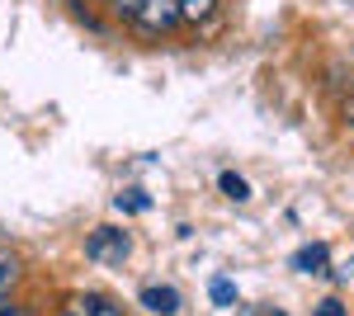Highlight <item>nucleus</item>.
I'll use <instances>...</instances> for the list:
<instances>
[{"mask_svg": "<svg viewBox=\"0 0 354 316\" xmlns=\"http://www.w3.org/2000/svg\"><path fill=\"white\" fill-rule=\"evenodd\" d=\"M133 28L147 33V38H165V33L185 28V19H180V0H142V10L133 15Z\"/></svg>", "mask_w": 354, "mask_h": 316, "instance_id": "obj_1", "label": "nucleus"}, {"mask_svg": "<svg viewBox=\"0 0 354 316\" xmlns=\"http://www.w3.org/2000/svg\"><path fill=\"white\" fill-rule=\"evenodd\" d=\"M133 255V236L123 232V227H95L90 236H85V260L95 264H123Z\"/></svg>", "mask_w": 354, "mask_h": 316, "instance_id": "obj_2", "label": "nucleus"}, {"mask_svg": "<svg viewBox=\"0 0 354 316\" xmlns=\"http://www.w3.org/2000/svg\"><path fill=\"white\" fill-rule=\"evenodd\" d=\"M62 316H123V307L113 302L109 292L85 288V292H71V297L62 302Z\"/></svg>", "mask_w": 354, "mask_h": 316, "instance_id": "obj_3", "label": "nucleus"}, {"mask_svg": "<svg viewBox=\"0 0 354 316\" xmlns=\"http://www.w3.org/2000/svg\"><path fill=\"white\" fill-rule=\"evenodd\" d=\"M137 297H142V307H147L151 316H175L180 312V292L170 288V284H147Z\"/></svg>", "mask_w": 354, "mask_h": 316, "instance_id": "obj_4", "label": "nucleus"}, {"mask_svg": "<svg viewBox=\"0 0 354 316\" xmlns=\"http://www.w3.org/2000/svg\"><path fill=\"white\" fill-rule=\"evenodd\" d=\"M222 10V0H180V19H185V28H203L213 24Z\"/></svg>", "mask_w": 354, "mask_h": 316, "instance_id": "obj_5", "label": "nucleus"}, {"mask_svg": "<svg viewBox=\"0 0 354 316\" xmlns=\"http://www.w3.org/2000/svg\"><path fill=\"white\" fill-rule=\"evenodd\" d=\"M326 264H330V250L322 245V241H312V245H302L298 255H293V269H298V274H322Z\"/></svg>", "mask_w": 354, "mask_h": 316, "instance_id": "obj_6", "label": "nucleus"}, {"mask_svg": "<svg viewBox=\"0 0 354 316\" xmlns=\"http://www.w3.org/2000/svg\"><path fill=\"white\" fill-rule=\"evenodd\" d=\"M19 274H24V260H19L10 245H0V292H15Z\"/></svg>", "mask_w": 354, "mask_h": 316, "instance_id": "obj_7", "label": "nucleus"}, {"mask_svg": "<svg viewBox=\"0 0 354 316\" xmlns=\"http://www.w3.org/2000/svg\"><path fill=\"white\" fill-rule=\"evenodd\" d=\"M218 189H222V198H232V203H245L250 198V180H245L241 170H222Z\"/></svg>", "mask_w": 354, "mask_h": 316, "instance_id": "obj_8", "label": "nucleus"}, {"mask_svg": "<svg viewBox=\"0 0 354 316\" xmlns=\"http://www.w3.org/2000/svg\"><path fill=\"white\" fill-rule=\"evenodd\" d=\"M208 297H213V307H236V284H232L227 274H218V279L208 284Z\"/></svg>", "mask_w": 354, "mask_h": 316, "instance_id": "obj_9", "label": "nucleus"}, {"mask_svg": "<svg viewBox=\"0 0 354 316\" xmlns=\"http://www.w3.org/2000/svg\"><path fill=\"white\" fill-rule=\"evenodd\" d=\"M113 208H118V212H147V208H151V198H147L142 189H123V194L113 198Z\"/></svg>", "mask_w": 354, "mask_h": 316, "instance_id": "obj_10", "label": "nucleus"}, {"mask_svg": "<svg viewBox=\"0 0 354 316\" xmlns=\"http://www.w3.org/2000/svg\"><path fill=\"white\" fill-rule=\"evenodd\" d=\"M104 5H109L113 19H123V24H133V15L142 10V0H104Z\"/></svg>", "mask_w": 354, "mask_h": 316, "instance_id": "obj_11", "label": "nucleus"}, {"mask_svg": "<svg viewBox=\"0 0 354 316\" xmlns=\"http://www.w3.org/2000/svg\"><path fill=\"white\" fill-rule=\"evenodd\" d=\"M312 316H345V302H340V297H326V302H317Z\"/></svg>", "mask_w": 354, "mask_h": 316, "instance_id": "obj_12", "label": "nucleus"}, {"mask_svg": "<svg viewBox=\"0 0 354 316\" xmlns=\"http://www.w3.org/2000/svg\"><path fill=\"white\" fill-rule=\"evenodd\" d=\"M15 307H19L15 292H0V316H15Z\"/></svg>", "mask_w": 354, "mask_h": 316, "instance_id": "obj_13", "label": "nucleus"}, {"mask_svg": "<svg viewBox=\"0 0 354 316\" xmlns=\"http://www.w3.org/2000/svg\"><path fill=\"white\" fill-rule=\"evenodd\" d=\"M245 316H288V312H279V307H260V312H245Z\"/></svg>", "mask_w": 354, "mask_h": 316, "instance_id": "obj_14", "label": "nucleus"}, {"mask_svg": "<svg viewBox=\"0 0 354 316\" xmlns=\"http://www.w3.org/2000/svg\"><path fill=\"white\" fill-rule=\"evenodd\" d=\"M15 316H33V312H28V307H24V302H19V307H15Z\"/></svg>", "mask_w": 354, "mask_h": 316, "instance_id": "obj_15", "label": "nucleus"}, {"mask_svg": "<svg viewBox=\"0 0 354 316\" xmlns=\"http://www.w3.org/2000/svg\"><path fill=\"white\" fill-rule=\"evenodd\" d=\"M350 85H354V71H350Z\"/></svg>", "mask_w": 354, "mask_h": 316, "instance_id": "obj_16", "label": "nucleus"}]
</instances>
